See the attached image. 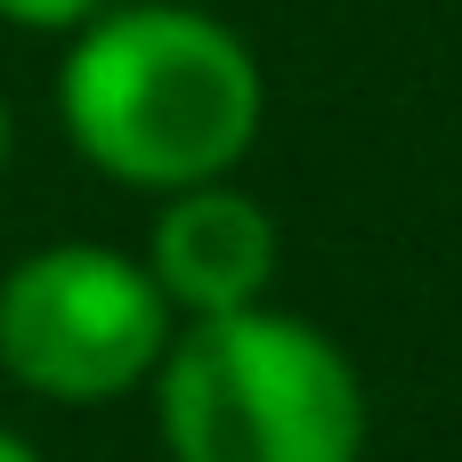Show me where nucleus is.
<instances>
[{"instance_id": "f257e3e1", "label": "nucleus", "mask_w": 462, "mask_h": 462, "mask_svg": "<svg viewBox=\"0 0 462 462\" xmlns=\"http://www.w3.org/2000/svg\"><path fill=\"white\" fill-rule=\"evenodd\" d=\"M57 122L106 179L179 195L227 179L252 154L260 65L219 16L187 0L97 8L57 65Z\"/></svg>"}, {"instance_id": "f03ea898", "label": "nucleus", "mask_w": 462, "mask_h": 462, "mask_svg": "<svg viewBox=\"0 0 462 462\" xmlns=\"http://www.w3.org/2000/svg\"><path fill=\"white\" fill-rule=\"evenodd\" d=\"M154 414L171 462H357V365L292 309L187 317L154 365Z\"/></svg>"}, {"instance_id": "7ed1b4c3", "label": "nucleus", "mask_w": 462, "mask_h": 462, "mask_svg": "<svg viewBox=\"0 0 462 462\" xmlns=\"http://www.w3.org/2000/svg\"><path fill=\"white\" fill-rule=\"evenodd\" d=\"M171 300L114 244H49L0 276V365L49 406H114L171 349Z\"/></svg>"}, {"instance_id": "20e7f679", "label": "nucleus", "mask_w": 462, "mask_h": 462, "mask_svg": "<svg viewBox=\"0 0 462 462\" xmlns=\"http://www.w3.org/2000/svg\"><path fill=\"white\" fill-rule=\"evenodd\" d=\"M146 276L162 284L171 317H236V309H260L268 284H276V219L244 187H227V179L179 187L154 211Z\"/></svg>"}, {"instance_id": "39448f33", "label": "nucleus", "mask_w": 462, "mask_h": 462, "mask_svg": "<svg viewBox=\"0 0 462 462\" xmlns=\"http://www.w3.org/2000/svg\"><path fill=\"white\" fill-rule=\"evenodd\" d=\"M106 0H0V24L16 32H81Z\"/></svg>"}, {"instance_id": "423d86ee", "label": "nucleus", "mask_w": 462, "mask_h": 462, "mask_svg": "<svg viewBox=\"0 0 462 462\" xmlns=\"http://www.w3.org/2000/svg\"><path fill=\"white\" fill-rule=\"evenodd\" d=\"M0 462H41V455H32V447H24L16 430H0Z\"/></svg>"}, {"instance_id": "0eeeda50", "label": "nucleus", "mask_w": 462, "mask_h": 462, "mask_svg": "<svg viewBox=\"0 0 462 462\" xmlns=\"http://www.w3.org/2000/svg\"><path fill=\"white\" fill-rule=\"evenodd\" d=\"M8 146H16V122H8V97H0V171H8Z\"/></svg>"}]
</instances>
